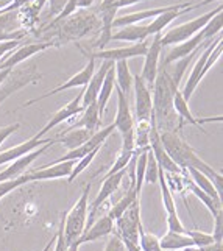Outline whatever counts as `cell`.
<instances>
[{
	"instance_id": "6da1fadb",
	"label": "cell",
	"mask_w": 223,
	"mask_h": 251,
	"mask_svg": "<svg viewBox=\"0 0 223 251\" xmlns=\"http://www.w3.org/2000/svg\"><path fill=\"white\" fill-rule=\"evenodd\" d=\"M159 137H161L162 147L166 149L170 159L173 161L179 169H181V170L195 169V170L201 172L203 175H206L211 179V183L214 184V187H216L219 195L222 197V192H223V175L219 170L211 167L201 156H198V153H197L192 147L178 134V131L159 133Z\"/></svg>"
},
{
	"instance_id": "7a4b0ae2",
	"label": "cell",
	"mask_w": 223,
	"mask_h": 251,
	"mask_svg": "<svg viewBox=\"0 0 223 251\" xmlns=\"http://www.w3.org/2000/svg\"><path fill=\"white\" fill-rule=\"evenodd\" d=\"M153 100V125L159 133L176 131V114L173 111V94L178 91L162 66L158 69L156 80L151 88Z\"/></svg>"
},
{
	"instance_id": "3957f363",
	"label": "cell",
	"mask_w": 223,
	"mask_h": 251,
	"mask_svg": "<svg viewBox=\"0 0 223 251\" xmlns=\"http://www.w3.org/2000/svg\"><path fill=\"white\" fill-rule=\"evenodd\" d=\"M89 192L91 183L86 184L80 198L75 201L72 209L64 214V237L66 244L71 248L75 242H78L88 225V211H89Z\"/></svg>"
},
{
	"instance_id": "277c9868",
	"label": "cell",
	"mask_w": 223,
	"mask_h": 251,
	"mask_svg": "<svg viewBox=\"0 0 223 251\" xmlns=\"http://www.w3.org/2000/svg\"><path fill=\"white\" fill-rule=\"evenodd\" d=\"M141 220V200H136L128 209L116 220L114 234L122 239L126 251L139 250V231L142 229Z\"/></svg>"
},
{
	"instance_id": "5b68a950",
	"label": "cell",
	"mask_w": 223,
	"mask_h": 251,
	"mask_svg": "<svg viewBox=\"0 0 223 251\" xmlns=\"http://www.w3.org/2000/svg\"><path fill=\"white\" fill-rule=\"evenodd\" d=\"M223 6L219 5L217 8H214L212 11L209 13H204L198 17H195L192 21H187L184 24H179L176 27L170 28L169 31H166L164 34L161 36V46L162 47H167V46H176V44H181V42L191 39L194 34L198 33L206 24H208L214 16L222 13Z\"/></svg>"
},
{
	"instance_id": "8992f818",
	"label": "cell",
	"mask_w": 223,
	"mask_h": 251,
	"mask_svg": "<svg viewBox=\"0 0 223 251\" xmlns=\"http://www.w3.org/2000/svg\"><path fill=\"white\" fill-rule=\"evenodd\" d=\"M42 78V75L38 72L36 64H31L28 67L17 69V71H11V74L6 76V80L0 84V105L10 97L11 94L22 89L24 86L30 83H36L38 80Z\"/></svg>"
},
{
	"instance_id": "52a82bcc",
	"label": "cell",
	"mask_w": 223,
	"mask_h": 251,
	"mask_svg": "<svg viewBox=\"0 0 223 251\" xmlns=\"http://www.w3.org/2000/svg\"><path fill=\"white\" fill-rule=\"evenodd\" d=\"M133 91H134V114L136 122H151L153 120V100L151 89L137 75H133Z\"/></svg>"
},
{
	"instance_id": "ba28073f",
	"label": "cell",
	"mask_w": 223,
	"mask_h": 251,
	"mask_svg": "<svg viewBox=\"0 0 223 251\" xmlns=\"http://www.w3.org/2000/svg\"><path fill=\"white\" fill-rule=\"evenodd\" d=\"M94 72H96V59L89 58L88 64H86L78 74L72 75L71 78H69L66 83L59 84L58 88H55V89H51V91L46 92L44 95H41V97H36V99H31V100H28V101H25L21 108L31 106V105H34V103H38V101L44 100V99H47V97H51V95H55V94H58V92L67 91V89H74V88H84V86L89 83V80H91V76H92V74H94Z\"/></svg>"
},
{
	"instance_id": "9c48e42d",
	"label": "cell",
	"mask_w": 223,
	"mask_h": 251,
	"mask_svg": "<svg viewBox=\"0 0 223 251\" xmlns=\"http://www.w3.org/2000/svg\"><path fill=\"white\" fill-rule=\"evenodd\" d=\"M126 170L128 169H122V170L113 173V175L103 178V184H101V187L99 190V194H97L96 198H94V201L89 206V211H88L89 212V223L86 225V228L91 226V223L94 220V215L97 214V211L100 209V206H103V203H105L111 195H114L119 190L120 184H122V181H124L125 175H126Z\"/></svg>"
},
{
	"instance_id": "30bf717a",
	"label": "cell",
	"mask_w": 223,
	"mask_h": 251,
	"mask_svg": "<svg viewBox=\"0 0 223 251\" xmlns=\"http://www.w3.org/2000/svg\"><path fill=\"white\" fill-rule=\"evenodd\" d=\"M161 36H162V33L154 34L151 42H149V50L144 56L145 59H144L142 72L139 75L150 89L153 88V83H154V80H156L158 69H159V56H161V51H162Z\"/></svg>"
},
{
	"instance_id": "8fae6325",
	"label": "cell",
	"mask_w": 223,
	"mask_h": 251,
	"mask_svg": "<svg viewBox=\"0 0 223 251\" xmlns=\"http://www.w3.org/2000/svg\"><path fill=\"white\" fill-rule=\"evenodd\" d=\"M147 50H149V41H144V42H136V44L128 46V47L99 50V51H96V53H88V58L101 59V61H111V63L120 61V59L128 61V59H131V58L145 56Z\"/></svg>"
},
{
	"instance_id": "7c38bea8",
	"label": "cell",
	"mask_w": 223,
	"mask_h": 251,
	"mask_svg": "<svg viewBox=\"0 0 223 251\" xmlns=\"http://www.w3.org/2000/svg\"><path fill=\"white\" fill-rule=\"evenodd\" d=\"M53 144H56V141H55V137H51L50 142L44 144V145L39 147V149H36V150L27 153L25 156H22L19 159L10 162V166L0 172V181H8V179H14V178L22 176L24 173H27V169L31 166V164L36 161L41 156V154L44 153L49 149V147L53 145Z\"/></svg>"
},
{
	"instance_id": "4fadbf2b",
	"label": "cell",
	"mask_w": 223,
	"mask_h": 251,
	"mask_svg": "<svg viewBox=\"0 0 223 251\" xmlns=\"http://www.w3.org/2000/svg\"><path fill=\"white\" fill-rule=\"evenodd\" d=\"M219 42H222V33L219 34V36H216V39H214L208 47H204L200 53L197 55V61H195V64L192 67V72H191V75H189V78H187L184 88L181 91V95H183V99L186 101L191 100L192 94L195 92V89L198 88V84L201 83V69H203V66L206 63V59H208L209 53L214 50V47L219 44Z\"/></svg>"
},
{
	"instance_id": "5bb4252c",
	"label": "cell",
	"mask_w": 223,
	"mask_h": 251,
	"mask_svg": "<svg viewBox=\"0 0 223 251\" xmlns=\"http://www.w3.org/2000/svg\"><path fill=\"white\" fill-rule=\"evenodd\" d=\"M194 3H175V5H167V6H161V8H151V10H142V11H136V13H130L125 16L116 17L113 22V28H122L126 27V25H134V24H141L142 21L147 19H154L162 13L167 11H173V10H184V8L191 6Z\"/></svg>"
},
{
	"instance_id": "9a60e30c",
	"label": "cell",
	"mask_w": 223,
	"mask_h": 251,
	"mask_svg": "<svg viewBox=\"0 0 223 251\" xmlns=\"http://www.w3.org/2000/svg\"><path fill=\"white\" fill-rule=\"evenodd\" d=\"M76 161H64V162H55V164H46V166L39 167L38 170L27 172L25 178L28 183L33 181H47V179H61L69 178L71 172L75 166Z\"/></svg>"
},
{
	"instance_id": "2e32d148",
	"label": "cell",
	"mask_w": 223,
	"mask_h": 251,
	"mask_svg": "<svg viewBox=\"0 0 223 251\" xmlns=\"http://www.w3.org/2000/svg\"><path fill=\"white\" fill-rule=\"evenodd\" d=\"M173 111L175 114L181 119V124L178 125V128H181L184 124H189V125H194L198 129L203 131V125L204 124H212V122H219L222 124L223 117L222 116H216V117H206V119H198L195 117L192 112H191V108H189V101H186L181 95V91H176L173 94Z\"/></svg>"
},
{
	"instance_id": "e0dca14e",
	"label": "cell",
	"mask_w": 223,
	"mask_h": 251,
	"mask_svg": "<svg viewBox=\"0 0 223 251\" xmlns=\"http://www.w3.org/2000/svg\"><path fill=\"white\" fill-rule=\"evenodd\" d=\"M53 44L51 42H38V44H25V46H19L17 49H14L13 51H10L8 55H5L2 59H0V69H14L16 66H19L21 63L27 61L28 58L34 56L36 53H41V51L47 50L49 47H51Z\"/></svg>"
},
{
	"instance_id": "ac0fdd59",
	"label": "cell",
	"mask_w": 223,
	"mask_h": 251,
	"mask_svg": "<svg viewBox=\"0 0 223 251\" xmlns=\"http://www.w3.org/2000/svg\"><path fill=\"white\" fill-rule=\"evenodd\" d=\"M114 88L117 92V114L114 120V128L120 133V136H125L134 129V117L130 108V101H128V95H125L117 86H114Z\"/></svg>"
},
{
	"instance_id": "d6986e66",
	"label": "cell",
	"mask_w": 223,
	"mask_h": 251,
	"mask_svg": "<svg viewBox=\"0 0 223 251\" xmlns=\"http://www.w3.org/2000/svg\"><path fill=\"white\" fill-rule=\"evenodd\" d=\"M50 141H51V137L44 139V136H42L41 133H36L33 137H30L28 141H25V142H22L19 145L13 147V149H8V150L0 153V167L5 166V164H10V162H13L16 159L25 156L27 153L39 149V147H42V145L50 142Z\"/></svg>"
},
{
	"instance_id": "ffe728a7",
	"label": "cell",
	"mask_w": 223,
	"mask_h": 251,
	"mask_svg": "<svg viewBox=\"0 0 223 251\" xmlns=\"http://www.w3.org/2000/svg\"><path fill=\"white\" fill-rule=\"evenodd\" d=\"M81 97H83V91L76 95V97L72 100V101H69L67 105H64L61 109H58L55 114H53V117H51L50 120H49V124L41 129V134L44 136V134H47L51 128H55V126H58L59 124H63V122H67L69 119H72V117H75V116H78V114H81V112L84 111V108L81 106Z\"/></svg>"
},
{
	"instance_id": "44dd1931",
	"label": "cell",
	"mask_w": 223,
	"mask_h": 251,
	"mask_svg": "<svg viewBox=\"0 0 223 251\" xmlns=\"http://www.w3.org/2000/svg\"><path fill=\"white\" fill-rule=\"evenodd\" d=\"M113 64L114 63H111V61H103L101 63V67L97 69V71L92 74L89 83L84 86V91H83V97H81V106L83 108L89 106L91 103H96L97 101V97H99V92H100V88H101L103 78H105L106 72L109 71V67L113 66Z\"/></svg>"
},
{
	"instance_id": "7402d4cb",
	"label": "cell",
	"mask_w": 223,
	"mask_h": 251,
	"mask_svg": "<svg viewBox=\"0 0 223 251\" xmlns=\"http://www.w3.org/2000/svg\"><path fill=\"white\" fill-rule=\"evenodd\" d=\"M113 232H114V220H111L106 214V215H103V217H100L97 222L91 223V226L84 229V232L76 244L81 247L83 244H91V242H96L101 237L111 236Z\"/></svg>"
},
{
	"instance_id": "603a6c76",
	"label": "cell",
	"mask_w": 223,
	"mask_h": 251,
	"mask_svg": "<svg viewBox=\"0 0 223 251\" xmlns=\"http://www.w3.org/2000/svg\"><path fill=\"white\" fill-rule=\"evenodd\" d=\"M92 134L94 133L86 128L71 126L66 133H61L59 136H56L55 141H56V144H63V147H66V149L71 151V150H75V149H78V147H81L84 142H88Z\"/></svg>"
},
{
	"instance_id": "cb8c5ba5",
	"label": "cell",
	"mask_w": 223,
	"mask_h": 251,
	"mask_svg": "<svg viewBox=\"0 0 223 251\" xmlns=\"http://www.w3.org/2000/svg\"><path fill=\"white\" fill-rule=\"evenodd\" d=\"M149 38V30L147 25L134 24V25H126V27L119 28V31L113 33L111 41H126V42H144Z\"/></svg>"
},
{
	"instance_id": "d4e9b609",
	"label": "cell",
	"mask_w": 223,
	"mask_h": 251,
	"mask_svg": "<svg viewBox=\"0 0 223 251\" xmlns=\"http://www.w3.org/2000/svg\"><path fill=\"white\" fill-rule=\"evenodd\" d=\"M159 247L164 251H181L186 248H192L194 244L186 232L184 234H179V232L167 231L166 234L159 239Z\"/></svg>"
},
{
	"instance_id": "484cf974",
	"label": "cell",
	"mask_w": 223,
	"mask_h": 251,
	"mask_svg": "<svg viewBox=\"0 0 223 251\" xmlns=\"http://www.w3.org/2000/svg\"><path fill=\"white\" fill-rule=\"evenodd\" d=\"M114 86H116V75H114V64H113L109 67V71L106 72L105 78H103L99 97L96 101L97 108H99V114L101 119H103V116H105V109H106V105L111 99V94H113V91H114Z\"/></svg>"
},
{
	"instance_id": "4316f807",
	"label": "cell",
	"mask_w": 223,
	"mask_h": 251,
	"mask_svg": "<svg viewBox=\"0 0 223 251\" xmlns=\"http://www.w3.org/2000/svg\"><path fill=\"white\" fill-rule=\"evenodd\" d=\"M97 25V19L94 14H78L74 21H69L66 24V31L71 33L74 38H80L86 34L89 30H92Z\"/></svg>"
},
{
	"instance_id": "83f0119b",
	"label": "cell",
	"mask_w": 223,
	"mask_h": 251,
	"mask_svg": "<svg viewBox=\"0 0 223 251\" xmlns=\"http://www.w3.org/2000/svg\"><path fill=\"white\" fill-rule=\"evenodd\" d=\"M101 117L99 114V108H97V103H91L89 106H86L84 111L81 112V119L80 122H76L75 125H72L74 128H86L89 131L96 133L100 129L101 125Z\"/></svg>"
},
{
	"instance_id": "f1b7e54d",
	"label": "cell",
	"mask_w": 223,
	"mask_h": 251,
	"mask_svg": "<svg viewBox=\"0 0 223 251\" xmlns=\"http://www.w3.org/2000/svg\"><path fill=\"white\" fill-rule=\"evenodd\" d=\"M114 75H116V86L122 91L125 95H128L133 89V75L130 72V66L125 59L114 63Z\"/></svg>"
},
{
	"instance_id": "f546056e",
	"label": "cell",
	"mask_w": 223,
	"mask_h": 251,
	"mask_svg": "<svg viewBox=\"0 0 223 251\" xmlns=\"http://www.w3.org/2000/svg\"><path fill=\"white\" fill-rule=\"evenodd\" d=\"M186 173L189 176H191V181L192 183L198 187L200 190H203L204 194H208L211 198H214L216 201H219V203H223L222 201V197L219 195V192L216 190V187H214V184L211 183V179L206 176V175H203L201 172H198V170H195V169H186Z\"/></svg>"
},
{
	"instance_id": "4dcf8cb0",
	"label": "cell",
	"mask_w": 223,
	"mask_h": 251,
	"mask_svg": "<svg viewBox=\"0 0 223 251\" xmlns=\"http://www.w3.org/2000/svg\"><path fill=\"white\" fill-rule=\"evenodd\" d=\"M184 183L187 184V187L191 189V192L198 198V200L206 206V209H208L209 212H211V215L212 217H217L219 214H222L223 212V203H219V201H216L214 198H211L208 194H204L203 190H200L198 187H197L191 179L189 178H186L184 179Z\"/></svg>"
},
{
	"instance_id": "1f68e13d",
	"label": "cell",
	"mask_w": 223,
	"mask_h": 251,
	"mask_svg": "<svg viewBox=\"0 0 223 251\" xmlns=\"http://www.w3.org/2000/svg\"><path fill=\"white\" fill-rule=\"evenodd\" d=\"M158 183H159V189H161V197H162V206L167 212V215L172 214H178L176 212V204H175V198L173 194H172V189L166 179V173L164 170L159 169V175H158Z\"/></svg>"
},
{
	"instance_id": "d6a6232c",
	"label": "cell",
	"mask_w": 223,
	"mask_h": 251,
	"mask_svg": "<svg viewBox=\"0 0 223 251\" xmlns=\"http://www.w3.org/2000/svg\"><path fill=\"white\" fill-rule=\"evenodd\" d=\"M99 151H100V149H96V150H92V151H89L88 154H84L83 158H80L78 161L75 162V166H74V169H72V172H71V176H69L67 179H69V183H72V181L80 175V173H83L86 169L89 167V164L94 161V158L97 156L99 154Z\"/></svg>"
},
{
	"instance_id": "836d02e7",
	"label": "cell",
	"mask_w": 223,
	"mask_h": 251,
	"mask_svg": "<svg viewBox=\"0 0 223 251\" xmlns=\"http://www.w3.org/2000/svg\"><path fill=\"white\" fill-rule=\"evenodd\" d=\"M139 250L141 251H162L159 247V237L151 232H147L144 228L139 231Z\"/></svg>"
},
{
	"instance_id": "e575fe53",
	"label": "cell",
	"mask_w": 223,
	"mask_h": 251,
	"mask_svg": "<svg viewBox=\"0 0 223 251\" xmlns=\"http://www.w3.org/2000/svg\"><path fill=\"white\" fill-rule=\"evenodd\" d=\"M19 30V11L0 13V31L11 33Z\"/></svg>"
},
{
	"instance_id": "d590c367",
	"label": "cell",
	"mask_w": 223,
	"mask_h": 251,
	"mask_svg": "<svg viewBox=\"0 0 223 251\" xmlns=\"http://www.w3.org/2000/svg\"><path fill=\"white\" fill-rule=\"evenodd\" d=\"M158 175H159L158 162H156V159H154L151 150L149 149V153H147V166H145V175H144V183L156 184L158 183Z\"/></svg>"
},
{
	"instance_id": "8d00e7d4",
	"label": "cell",
	"mask_w": 223,
	"mask_h": 251,
	"mask_svg": "<svg viewBox=\"0 0 223 251\" xmlns=\"http://www.w3.org/2000/svg\"><path fill=\"white\" fill-rule=\"evenodd\" d=\"M186 234L191 237L195 248H203V247H208V245L214 244L212 234H208V232H203L198 229H186Z\"/></svg>"
},
{
	"instance_id": "74e56055",
	"label": "cell",
	"mask_w": 223,
	"mask_h": 251,
	"mask_svg": "<svg viewBox=\"0 0 223 251\" xmlns=\"http://www.w3.org/2000/svg\"><path fill=\"white\" fill-rule=\"evenodd\" d=\"M25 184H28L27 178H25V173L19 178L8 179V181H0V200H2L3 197H6L8 194H11L13 190L19 189L21 186H25Z\"/></svg>"
},
{
	"instance_id": "f35d334b",
	"label": "cell",
	"mask_w": 223,
	"mask_h": 251,
	"mask_svg": "<svg viewBox=\"0 0 223 251\" xmlns=\"http://www.w3.org/2000/svg\"><path fill=\"white\" fill-rule=\"evenodd\" d=\"M55 251H69V247L66 244V237H64V214L61 215V223H59L58 232L55 236Z\"/></svg>"
},
{
	"instance_id": "ab89813d",
	"label": "cell",
	"mask_w": 223,
	"mask_h": 251,
	"mask_svg": "<svg viewBox=\"0 0 223 251\" xmlns=\"http://www.w3.org/2000/svg\"><path fill=\"white\" fill-rule=\"evenodd\" d=\"M167 228H169V231H172V232H179V234H184V232H186V228H184L183 222L179 220L178 214L167 215Z\"/></svg>"
},
{
	"instance_id": "60d3db41",
	"label": "cell",
	"mask_w": 223,
	"mask_h": 251,
	"mask_svg": "<svg viewBox=\"0 0 223 251\" xmlns=\"http://www.w3.org/2000/svg\"><path fill=\"white\" fill-rule=\"evenodd\" d=\"M214 242L223 244V212L214 217V231H212Z\"/></svg>"
},
{
	"instance_id": "b9f144b4",
	"label": "cell",
	"mask_w": 223,
	"mask_h": 251,
	"mask_svg": "<svg viewBox=\"0 0 223 251\" xmlns=\"http://www.w3.org/2000/svg\"><path fill=\"white\" fill-rule=\"evenodd\" d=\"M103 251H126V248H125V245H124V242H122V239H120L117 234H111L109 236V239H108V242H106V247H105V250Z\"/></svg>"
},
{
	"instance_id": "7bdbcfd3",
	"label": "cell",
	"mask_w": 223,
	"mask_h": 251,
	"mask_svg": "<svg viewBox=\"0 0 223 251\" xmlns=\"http://www.w3.org/2000/svg\"><path fill=\"white\" fill-rule=\"evenodd\" d=\"M19 128H21V124L19 122H14V124H10V125L0 128V145H2L13 133H16Z\"/></svg>"
},
{
	"instance_id": "ee69618b",
	"label": "cell",
	"mask_w": 223,
	"mask_h": 251,
	"mask_svg": "<svg viewBox=\"0 0 223 251\" xmlns=\"http://www.w3.org/2000/svg\"><path fill=\"white\" fill-rule=\"evenodd\" d=\"M67 0H49V3H50V11H49V17H56L59 16V13L63 11V8L66 5Z\"/></svg>"
},
{
	"instance_id": "f6af8a7d",
	"label": "cell",
	"mask_w": 223,
	"mask_h": 251,
	"mask_svg": "<svg viewBox=\"0 0 223 251\" xmlns=\"http://www.w3.org/2000/svg\"><path fill=\"white\" fill-rule=\"evenodd\" d=\"M139 2H149V0H117V10H120V8H125V6H131L134 3H139Z\"/></svg>"
},
{
	"instance_id": "bcb514c9",
	"label": "cell",
	"mask_w": 223,
	"mask_h": 251,
	"mask_svg": "<svg viewBox=\"0 0 223 251\" xmlns=\"http://www.w3.org/2000/svg\"><path fill=\"white\" fill-rule=\"evenodd\" d=\"M200 251H223V244H217V242H214V244L208 245V247H203V248H198Z\"/></svg>"
},
{
	"instance_id": "7dc6e473",
	"label": "cell",
	"mask_w": 223,
	"mask_h": 251,
	"mask_svg": "<svg viewBox=\"0 0 223 251\" xmlns=\"http://www.w3.org/2000/svg\"><path fill=\"white\" fill-rule=\"evenodd\" d=\"M96 0H76V10H83V8H89Z\"/></svg>"
},
{
	"instance_id": "c3c4849f",
	"label": "cell",
	"mask_w": 223,
	"mask_h": 251,
	"mask_svg": "<svg viewBox=\"0 0 223 251\" xmlns=\"http://www.w3.org/2000/svg\"><path fill=\"white\" fill-rule=\"evenodd\" d=\"M14 2V0H0V13H2L5 8H8L11 3Z\"/></svg>"
},
{
	"instance_id": "681fc988",
	"label": "cell",
	"mask_w": 223,
	"mask_h": 251,
	"mask_svg": "<svg viewBox=\"0 0 223 251\" xmlns=\"http://www.w3.org/2000/svg\"><path fill=\"white\" fill-rule=\"evenodd\" d=\"M53 244H55V237H51V240H49V242H47V245H46L44 248H42L41 251H50L51 247H53Z\"/></svg>"
},
{
	"instance_id": "f907efd6",
	"label": "cell",
	"mask_w": 223,
	"mask_h": 251,
	"mask_svg": "<svg viewBox=\"0 0 223 251\" xmlns=\"http://www.w3.org/2000/svg\"><path fill=\"white\" fill-rule=\"evenodd\" d=\"M78 248H80V245H78V244H76V242H75V244L72 245V251H78Z\"/></svg>"
},
{
	"instance_id": "816d5d0a",
	"label": "cell",
	"mask_w": 223,
	"mask_h": 251,
	"mask_svg": "<svg viewBox=\"0 0 223 251\" xmlns=\"http://www.w3.org/2000/svg\"><path fill=\"white\" fill-rule=\"evenodd\" d=\"M181 251H200L198 248H195V247H192V248H186V250H181Z\"/></svg>"
},
{
	"instance_id": "f5cc1de1",
	"label": "cell",
	"mask_w": 223,
	"mask_h": 251,
	"mask_svg": "<svg viewBox=\"0 0 223 251\" xmlns=\"http://www.w3.org/2000/svg\"><path fill=\"white\" fill-rule=\"evenodd\" d=\"M69 251H72V247H71V248H69Z\"/></svg>"
}]
</instances>
